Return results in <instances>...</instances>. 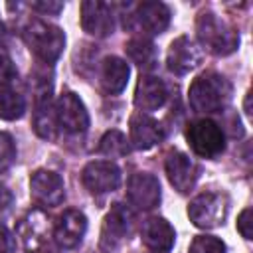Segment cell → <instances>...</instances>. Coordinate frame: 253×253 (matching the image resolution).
I'll return each instance as SVG.
<instances>
[{
    "mask_svg": "<svg viewBox=\"0 0 253 253\" xmlns=\"http://www.w3.org/2000/svg\"><path fill=\"white\" fill-rule=\"evenodd\" d=\"M168 91L162 79L154 75H140L134 89V105L140 111H156L166 103Z\"/></svg>",
    "mask_w": 253,
    "mask_h": 253,
    "instance_id": "cell-19",
    "label": "cell"
},
{
    "mask_svg": "<svg viewBox=\"0 0 253 253\" xmlns=\"http://www.w3.org/2000/svg\"><path fill=\"white\" fill-rule=\"evenodd\" d=\"M14 251V237L8 231L4 223H0V253H12Z\"/></svg>",
    "mask_w": 253,
    "mask_h": 253,
    "instance_id": "cell-30",
    "label": "cell"
},
{
    "mask_svg": "<svg viewBox=\"0 0 253 253\" xmlns=\"http://www.w3.org/2000/svg\"><path fill=\"white\" fill-rule=\"evenodd\" d=\"M186 138L192 150L202 158H215L225 150L223 128L210 119H200L188 125Z\"/></svg>",
    "mask_w": 253,
    "mask_h": 253,
    "instance_id": "cell-5",
    "label": "cell"
},
{
    "mask_svg": "<svg viewBox=\"0 0 253 253\" xmlns=\"http://www.w3.org/2000/svg\"><path fill=\"white\" fill-rule=\"evenodd\" d=\"M83 186L91 194H105L113 192L121 184V170L111 160H95L89 162L81 172Z\"/></svg>",
    "mask_w": 253,
    "mask_h": 253,
    "instance_id": "cell-10",
    "label": "cell"
},
{
    "mask_svg": "<svg viewBox=\"0 0 253 253\" xmlns=\"http://www.w3.org/2000/svg\"><path fill=\"white\" fill-rule=\"evenodd\" d=\"M202 57H204V53H202L200 45L194 40H190L188 36H180L168 47L166 65H168V69L172 73L186 75V73L194 71L202 63Z\"/></svg>",
    "mask_w": 253,
    "mask_h": 253,
    "instance_id": "cell-11",
    "label": "cell"
},
{
    "mask_svg": "<svg viewBox=\"0 0 253 253\" xmlns=\"http://www.w3.org/2000/svg\"><path fill=\"white\" fill-rule=\"evenodd\" d=\"M32 10H38L42 14H59L63 10V2H32Z\"/></svg>",
    "mask_w": 253,
    "mask_h": 253,
    "instance_id": "cell-29",
    "label": "cell"
},
{
    "mask_svg": "<svg viewBox=\"0 0 253 253\" xmlns=\"http://www.w3.org/2000/svg\"><path fill=\"white\" fill-rule=\"evenodd\" d=\"M176 239L174 227L164 217H150L142 225V243L158 253H166L172 249Z\"/></svg>",
    "mask_w": 253,
    "mask_h": 253,
    "instance_id": "cell-20",
    "label": "cell"
},
{
    "mask_svg": "<svg viewBox=\"0 0 253 253\" xmlns=\"http://www.w3.org/2000/svg\"><path fill=\"white\" fill-rule=\"evenodd\" d=\"M24 111H26L24 97L10 87H0V119L16 121L24 115Z\"/></svg>",
    "mask_w": 253,
    "mask_h": 253,
    "instance_id": "cell-23",
    "label": "cell"
},
{
    "mask_svg": "<svg viewBox=\"0 0 253 253\" xmlns=\"http://www.w3.org/2000/svg\"><path fill=\"white\" fill-rule=\"evenodd\" d=\"M249 101H251V93L245 95V115H251V105H249Z\"/></svg>",
    "mask_w": 253,
    "mask_h": 253,
    "instance_id": "cell-31",
    "label": "cell"
},
{
    "mask_svg": "<svg viewBox=\"0 0 253 253\" xmlns=\"http://www.w3.org/2000/svg\"><path fill=\"white\" fill-rule=\"evenodd\" d=\"M126 196L136 210H152L160 202V182L150 172H136L128 178Z\"/></svg>",
    "mask_w": 253,
    "mask_h": 253,
    "instance_id": "cell-14",
    "label": "cell"
},
{
    "mask_svg": "<svg viewBox=\"0 0 253 253\" xmlns=\"http://www.w3.org/2000/svg\"><path fill=\"white\" fill-rule=\"evenodd\" d=\"M225 243L213 235H196L192 245H190V253H225Z\"/></svg>",
    "mask_w": 253,
    "mask_h": 253,
    "instance_id": "cell-25",
    "label": "cell"
},
{
    "mask_svg": "<svg viewBox=\"0 0 253 253\" xmlns=\"http://www.w3.org/2000/svg\"><path fill=\"white\" fill-rule=\"evenodd\" d=\"M128 130H130V142L138 150H148L164 138L162 125L144 113H136L130 117Z\"/></svg>",
    "mask_w": 253,
    "mask_h": 253,
    "instance_id": "cell-17",
    "label": "cell"
},
{
    "mask_svg": "<svg viewBox=\"0 0 253 253\" xmlns=\"http://www.w3.org/2000/svg\"><path fill=\"white\" fill-rule=\"evenodd\" d=\"M166 174L170 184L180 192L186 194L194 188L196 180H198V166L194 164V160L184 154V152H170L166 158Z\"/></svg>",
    "mask_w": 253,
    "mask_h": 253,
    "instance_id": "cell-15",
    "label": "cell"
},
{
    "mask_svg": "<svg viewBox=\"0 0 253 253\" xmlns=\"http://www.w3.org/2000/svg\"><path fill=\"white\" fill-rule=\"evenodd\" d=\"M231 83L215 71L200 73L188 89V101L196 113H221L231 101Z\"/></svg>",
    "mask_w": 253,
    "mask_h": 253,
    "instance_id": "cell-1",
    "label": "cell"
},
{
    "mask_svg": "<svg viewBox=\"0 0 253 253\" xmlns=\"http://www.w3.org/2000/svg\"><path fill=\"white\" fill-rule=\"evenodd\" d=\"M200 43L213 55H229L239 45V34L213 12H202L196 20Z\"/></svg>",
    "mask_w": 253,
    "mask_h": 253,
    "instance_id": "cell-2",
    "label": "cell"
},
{
    "mask_svg": "<svg viewBox=\"0 0 253 253\" xmlns=\"http://www.w3.org/2000/svg\"><path fill=\"white\" fill-rule=\"evenodd\" d=\"M130 225H132V213H130V210L126 206H123V204H115L111 208V211L103 219L101 247L105 251H115L123 243V239L130 233Z\"/></svg>",
    "mask_w": 253,
    "mask_h": 253,
    "instance_id": "cell-9",
    "label": "cell"
},
{
    "mask_svg": "<svg viewBox=\"0 0 253 253\" xmlns=\"http://www.w3.org/2000/svg\"><path fill=\"white\" fill-rule=\"evenodd\" d=\"M24 42L43 63H53L65 47V34L43 20H32L24 28Z\"/></svg>",
    "mask_w": 253,
    "mask_h": 253,
    "instance_id": "cell-3",
    "label": "cell"
},
{
    "mask_svg": "<svg viewBox=\"0 0 253 253\" xmlns=\"http://www.w3.org/2000/svg\"><path fill=\"white\" fill-rule=\"evenodd\" d=\"M81 26L89 36L107 38L115 30L113 8L101 0H85L81 2Z\"/></svg>",
    "mask_w": 253,
    "mask_h": 253,
    "instance_id": "cell-13",
    "label": "cell"
},
{
    "mask_svg": "<svg viewBox=\"0 0 253 253\" xmlns=\"http://www.w3.org/2000/svg\"><path fill=\"white\" fill-rule=\"evenodd\" d=\"M126 55L130 57L132 63H136L140 69L144 71H150L156 67V61H158V53H156V47L152 42H148L146 38H132L126 45Z\"/></svg>",
    "mask_w": 253,
    "mask_h": 253,
    "instance_id": "cell-22",
    "label": "cell"
},
{
    "mask_svg": "<svg viewBox=\"0 0 253 253\" xmlns=\"http://www.w3.org/2000/svg\"><path fill=\"white\" fill-rule=\"evenodd\" d=\"M170 24V8L164 2H140L134 4L132 10L125 16V28L134 34L156 36L162 34Z\"/></svg>",
    "mask_w": 253,
    "mask_h": 253,
    "instance_id": "cell-4",
    "label": "cell"
},
{
    "mask_svg": "<svg viewBox=\"0 0 253 253\" xmlns=\"http://www.w3.org/2000/svg\"><path fill=\"white\" fill-rule=\"evenodd\" d=\"M237 229L245 239H251V210L245 208L237 217Z\"/></svg>",
    "mask_w": 253,
    "mask_h": 253,
    "instance_id": "cell-28",
    "label": "cell"
},
{
    "mask_svg": "<svg viewBox=\"0 0 253 253\" xmlns=\"http://www.w3.org/2000/svg\"><path fill=\"white\" fill-rule=\"evenodd\" d=\"M99 152L107 158H121L128 154V140L121 130H109L99 142Z\"/></svg>",
    "mask_w": 253,
    "mask_h": 253,
    "instance_id": "cell-24",
    "label": "cell"
},
{
    "mask_svg": "<svg viewBox=\"0 0 253 253\" xmlns=\"http://www.w3.org/2000/svg\"><path fill=\"white\" fill-rule=\"evenodd\" d=\"M47 231H49L47 217L40 210L28 211L26 217L18 225V235L22 239V245L32 253H36L43 247V243L47 239Z\"/></svg>",
    "mask_w": 253,
    "mask_h": 253,
    "instance_id": "cell-18",
    "label": "cell"
},
{
    "mask_svg": "<svg viewBox=\"0 0 253 253\" xmlns=\"http://www.w3.org/2000/svg\"><path fill=\"white\" fill-rule=\"evenodd\" d=\"M227 215V198L217 192H204L188 206V217L196 227L213 229L223 223Z\"/></svg>",
    "mask_w": 253,
    "mask_h": 253,
    "instance_id": "cell-6",
    "label": "cell"
},
{
    "mask_svg": "<svg viewBox=\"0 0 253 253\" xmlns=\"http://www.w3.org/2000/svg\"><path fill=\"white\" fill-rule=\"evenodd\" d=\"M85 231H87V217H85V213L79 211V210H67L57 219L55 229H53V237H55L59 247L73 249V247H77L81 243Z\"/></svg>",
    "mask_w": 253,
    "mask_h": 253,
    "instance_id": "cell-16",
    "label": "cell"
},
{
    "mask_svg": "<svg viewBox=\"0 0 253 253\" xmlns=\"http://www.w3.org/2000/svg\"><path fill=\"white\" fill-rule=\"evenodd\" d=\"M128 75H130V69H128V63L125 59H121L117 55H109L103 59L101 87L105 93H109V95L121 93L128 83Z\"/></svg>",
    "mask_w": 253,
    "mask_h": 253,
    "instance_id": "cell-21",
    "label": "cell"
},
{
    "mask_svg": "<svg viewBox=\"0 0 253 253\" xmlns=\"http://www.w3.org/2000/svg\"><path fill=\"white\" fill-rule=\"evenodd\" d=\"M16 160V146L8 132L0 130V170H8Z\"/></svg>",
    "mask_w": 253,
    "mask_h": 253,
    "instance_id": "cell-26",
    "label": "cell"
},
{
    "mask_svg": "<svg viewBox=\"0 0 253 253\" xmlns=\"http://www.w3.org/2000/svg\"><path fill=\"white\" fill-rule=\"evenodd\" d=\"M16 77H18V71L14 63L0 53V87H8L12 81H16Z\"/></svg>",
    "mask_w": 253,
    "mask_h": 253,
    "instance_id": "cell-27",
    "label": "cell"
},
{
    "mask_svg": "<svg viewBox=\"0 0 253 253\" xmlns=\"http://www.w3.org/2000/svg\"><path fill=\"white\" fill-rule=\"evenodd\" d=\"M6 200H8V194H6V190L0 186V208L6 204Z\"/></svg>",
    "mask_w": 253,
    "mask_h": 253,
    "instance_id": "cell-32",
    "label": "cell"
},
{
    "mask_svg": "<svg viewBox=\"0 0 253 253\" xmlns=\"http://www.w3.org/2000/svg\"><path fill=\"white\" fill-rule=\"evenodd\" d=\"M32 200L42 208H55L65 198V184L59 174L53 170H36L30 178Z\"/></svg>",
    "mask_w": 253,
    "mask_h": 253,
    "instance_id": "cell-8",
    "label": "cell"
},
{
    "mask_svg": "<svg viewBox=\"0 0 253 253\" xmlns=\"http://www.w3.org/2000/svg\"><path fill=\"white\" fill-rule=\"evenodd\" d=\"M55 117L67 132H85L89 126V113L83 101L73 91H65L59 95V99L55 101Z\"/></svg>",
    "mask_w": 253,
    "mask_h": 253,
    "instance_id": "cell-12",
    "label": "cell"
},
{
    "mask_svg": "<svg viewBox=\"0 0 253 253\" xmlns=\"http://www.w3.org/2000/svg\"><path fill=\"white\" fill-rule=\"evenodd\" d=\"M34 130L43 140H53L57 132L55 105L51 101V81L42 77L36 85V111H34Z\"/></svg>",
    "mask_w": 253,
    "mask_h": 253,
    "instance_id": "cell-7",
    "label": "cell"
}]
</instances>
